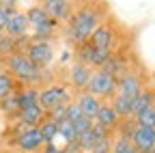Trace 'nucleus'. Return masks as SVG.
Returning a JSON list of instances; mask_svg holds the SVG:
<instances>
[{"mask_svg": "<svg viewBox=\"0 0 155 153\" xmlns=\"http://www.w3.org/2000/svg\"><path fill=\"white\" fill-rule=\"evenodd\" d=\"M104 24V7L97 2H86L82 7L73 9L71 17L67 20V24H63V37L65 43L71 45L73 50L84 45L91 35Z\"/></svg>", "mask_w": 155, "mask_h": 153, "instance_id": "f257e3e1", "label": "nucleus"}, {"mask_svg": "<svg viewBox=\"0 0 155 153\" xmlns=\"http://www.w3.org/2000/svg\"><path fill=\"white\" fill-rule=\"evenodd\" d=\"M86 43H91L93 48H99V50L114 52L116 43H119V35H116V30H114V26H112L110 22H104L99 28L91 35V39H88Z\"/></svg>", "mask_w": 155, "mask_h": 153, "instance_id": "1a4fd4ad", "label": "nucleus"}, {"mask_svg": "<svg viewBox=\"0 0 155 153\" xmlns=\"http://www.w3.org/2000/svg\"><path fill=\"white\" fill-rule=\"evenodd\" d=\"M2 35H5V32H2V30H0V37H2Z\"/></svg>", "mask_w": 155, "mask_h": 153, "instance_id": "7c9ffc66", "label": "nucleus"}, {"mask_svg": "<svg viewBox=\"0 0 155 153\" xmlns=\"http://www.w3.org/2000/svg\"><path fill=\"white\" fill-rule=\"evenodd\" d=\"M110 106L114 108V112L119 114L121 119H131L134 117V101L127 97H121V95H114L110 99Z\"/></svg>", "mask_w": 155, "mask_h": 153, "instance_id": "6ab92c4d", "label": "nucleus"}, {"mask_svg": "<svg viewBox=\"0 0 155 153\" xmlns=\"http://www.w3.org/2000/svg\"><path fill=\"white\" fill-rule=\"evenodd\" d=\"M131 145L136 147L138 153H151L155 149V129L136 125V129L131 134Z\"/></svg>", "mask_w": 155, "mask_h": 153, "instance_id": "4468645a", "label": "nucleus"}, {"mask_svg": "<svg viewBox=\"0 0 155 153\" xmlns=\"http://www.w3.org/2000/svg\"><path fill=\"white\" fill-rule=\"evenodd\" d=\"M15 145L19 151L24 153H41V149L45 147L43 136H41V129L39 127H28V129H17L15 134Z\"/></svg>", "mask_w": 155, "mask_h": 153, "instance_id": "0eeeda50", "label": "nucleus"}, {"mask_svg": "<svg viewBox=\"0 0 155 153\" xmlns=\"http://www.w3.org/2000/svg\"><path fill=\"white\" fill-rule=\"evenodd\" d=\"M39 129H41V136H43L45 145H54L56 142V138H58V121L48 117L41 125H39Z\"/></svg>", "mask_w": 155, "mask_h": 153, "instance_id": "5701e85b", "label": "nucleus"}, {"mask_svg": "<svg viewBox=\"0 0 155 153\" xmlns=\"http://www.w3.org/2000/svg\"><path fill=\"white\" fill-rule=\"evenodd\" d=\"M24 54L39 69H50V65L56 61V50H54V43H50V41H32L30 39Z\"/></svg>", "mask_w": 155, "mask_h": 153, "instance_id": "423d86ee", "label": "nucleus"}, {"mask_svg": "<svg viewBox=\"0 0 155 153\" xmlns=\"http://www.w3.org/2000/svg\"><path fill=\"white\" fill-rule=\"evenodd\" d=\"M93 123H95V125H99V127H104L106 131H110V134H112L116 127H119L121 117L114 112V108L110 106V101H104V104L99 106V110H97Z\"/></svg>", "mask_w": 155, "mask_h": 153, "instance_id": "2eb2a0df", "label": "nucleus"}, {"mask_svg": "<svg viewBox=\"0 0 155 153\" xmlns=\"http://www.w3.org/2000/svg\"><path fill=\"white\" fill-rule=\"evenodd\" d=\"M41 7L63 26L73 13V0H41Z\"/></svg>", "mask_w": 155, "mask_h": 153, "instance_id": "9b49d317", "label": "nucleus"}, {"mask_svg": "<svg viewBox=\"0 0 155 153\" xmlns=\"http://www.w3.org/2000/svg\"><path fill=\"white\" fill-rule=\"evenodd\" d=\"M91 153H93V151H91Z\"/></svg>", "mask_w": 155, "mask_h": 153, "instance_id": "2f4dec72", "label": "nucleus"}, {"mask_svg": "<svg viewBox=\"0 0 155 153\" xmlns=\"http://www.w3.org/2000/svg\"><path fill=\"white\" fill-rule=\"evenodd\" d=\"M19 88H22V84H19L9 71H5V69L0 71V99H5V97H9V95L17 93Z\"/></svg>", "mask_w": 155, "mask_h": 153, "instance_id": "aec40b11", "label": "nucleus"}, {"mask_svg": "<svg viewBox=\"0 0 155 153\" xmlns=\"http://www.w3.org/2000/svg\"><path fill=\"white\" fill-rule=\"evenodd\" d=\"M58 138H63V140H65V145H75V142H78V131H75V125H73L69 119L58 121Z\"/></svg>", "mask_w": 155, "mask_h": 153, "instance_id": "4be33fe9", "label": "nucleus"}, {"mask_svg": "<svg viewBox=\"0 0 155 153\" xmlns=\"http://www.w3.org/2000/svg\"><path fill=\"white\" fill-rule=\"evenodd\" d=\"M116 78H112L110 73H106L104 69H95L93 71V78L88 82V88L86 93L95 95V97H99L101 101H110L114 95H116Z\"/></svg>", "mask_w": 155, "mask_h": 153, "instance_id": "39448f33", "label": "nucleus"}, {"mask_svg": "<svg viewBox=\"0 0 155 153\" xmlns=\"http://www.w3.org/2000/svg\"><path fill=\"white\" fill-rule=\"evenodd\" d=\"M5 35L13 37V39H19V37H26V35H30V24H28L26 11H19V9H15V11L9 15L7 26H5Z\"/></svg>", "mask_w": 155, "mask_h": 153, "instance_id": "9d476101", "label": "nucleus"}, {"mask_svg": "<svg viewBox=\"0 0 155 153\" xmlns=\"http://www.w3.org/2000/svg\"><path fill=\"white\" fill-rule=\"evenodd\" d=\"M142 80H140V75H136V73H127L123 75V78L116 82V95H121V97H127V99H136L138 95L142 93Z\"/></svg>", "mask_w": 155, "mask_h": 153, "instance_id": "ddd939ff", "label": "nucleus"}, {"mask_svg": "<svg viewBox=\"0 0 155 153\" xmlns=\"http://www.w3.org/2000/svg\"><path fill=\"white\" fill-rule=\"evenodd\" d=\"M0 63H2L5 71H9L22 86L41 88V86L50 84V80H52L50 69H39L24 52H15V54L7 56V58H2Z\"/></svg>", "mask_w": 155, "mask_h": 153, "instance_id": "f03ea898", "label": "nucleus"}, {"mask_svg": "<svg viewBox=\"0 0 155 153\" xmlns=\"http://www.w3.org/2000/svg\"><path fill=\"white\" fill-rule=\"evenodd\" d=\"M15 52H17L15 39L9 37V35H2V37H0V61L7 58V56H11V54H15Z\"/></svg>", "mask_w": 155, "mask_h": 153, "instance_id": "a878e982", "label": "nucleus"}, {"mask_svg": "<svg viewBox=\"0 0 155 153\" xmlns=\"http://www.w3.org/2000/svg\"><path fill=\"white\" fill-rule=\"evenodd\" d=\"M15 9H9L5 2H0V30L5 32V26H7V20H9V15L13 13Z\"/></svg>", "mask_w": 155, "mask_h": 153, "instance_id": "c85d7f7f", "label": "nucleus"}, {"mask_svg": "<svg viewBox=\"0 0 155 153\" xmlns=\"http://www.w3.org/2000/svg\"><path fill=\"white\" fill-rule=\"evenodd\" d=\"M93 71H95V69H91L88 65H84V63H80V61H73V63L69 65L67 78H69V84L73 86V93H75V95H78V93H86L88 82H91V78H93Z\"/></svg>", "mask_w": 155, "mask_h": 153, "instance_id": "6e6552de", "label": "nucleus"}, {"mask_svg": "<svg viewBox=\"0 0 155 153\" xmlns=\"http://www.w3.org/2000/svg\"><path fill=\"white\" fill-rule=\"evenodd\" d=\"M0 112H2L5 117H7V119H13V121H15L17 112H19V101H17V93L9 95V97H5V99H0Z\"/></svg>", "mask_w": 155, "mask_h": 153, "instance_id": "b1692460", "label": "nucleus"}, {"mask_svg": "<svg viewBox=\"0 0 155 153\" xmlns=\"http://www.w3.org/2000/svg\"><path fill=\"white\" fill-rule=\"evenodd\" d=\"M151 106H155V93L151 88H142V93L134 99V117H138L140 112H144Z\"/></svg>", "mask_w": 155, "mask_h": 153, "instance_id": "412c9836", "label": "nucleus"}, {"mask_svg": "<svg viewBox=\"0 0 155 153\" xmlns=\"http://www.w3.org/2000/svg\"><path fill=\"white\" fill-rule=\"evenodd\" d=\"M134 119H136V123L142 125V127H151V129H155V106L147 108L144 112H140L138 117H134Z\"/></svg>", "mask_w": 155, "mask_h": 153, "instance_id": "bb28decb", "label": "nucleus"}, {"mask_svg": "<svg viewBox=\"0 0 155 153\" xmlns=\"http://www.w3.org/2000/svg\"><path fill=\"white\" fill-rule=\"evenodd\" d=\"M41 153H65V147H58L56 142H54V145H45V147L41 149Z\"/></svg>", "mask_w": 155, "mask_h": 153, "instance_id": "c756f323", "label": "nucleus"}, {"mask_svg": "<svg viewBox=\"0 0 155 153\" xmlns=\"http://www.w3.org/2000/svg\"><path fill=\"white\" fill-rule=\"evenodd\" d=\"M45 119H48V112L41 106H32L26 110H19L15 123H17V129H28V127H39Z\"/></svg>", "mask_w": 155, "mask_h": 153, "instance_id": "f8f14e48", "label": "nucleus"}, {"mask_svg": "<svg viewBox=\"0 0 155 153\" xmlns=\"http://www.w3.org/2000/svg\"><path fill=\"white\" fill-rule=\"evenodd\" d=\"M73 101V91L67 84H58V82H50L45 86L39 88V106H41L48 114L54 112L56 108L69 106Z\"/></svg>", "mask_w": 155, "mask_h": 153, "instance_id": "20e7f679", "label": "nucleus"}, {"mask_svg": "<svg viewBox=\"0 0 155 153\" xmlns=\"http://www.w3.org/2000/svg\"><path fill=\"white\" fill-rule=\"evenodd\" d=\"M106 73H110L112 78H116V80H121L123 75H127L129 73V67H127V61L123 58V54H112V58L101 67Z\"/></svg>", "mask_w": 155, "mask_h": 153, "instance_id": "f3484780", "label": "nucleus"}, {"mask_svg": "<svg viewBox=\"0 0 155 153\" xmlns=\"http://www.w3.org/2000/svg\"><path fill=\"white\" fill-rule=\"evenodd\" d=\"M26 17H28V24H30V39L32 41H50L52 43L56 39V32L61 30V24L41 5L28 7Z\"/></svg>", "mask_w": 155, "mask_h": 153, "instance_id": "7ed1b4c3", "label": "nucleus"}, {"mask_svg": "<svg viewBox=\"0 0 155 153\" xmlns=\"http://www.w3.org/2000/svg\"><path fill=\"white\" fill-rule=\"evenodd\" d=\"M84 117V114H82V110L80 108H78V104L75 101H71L69 106H67V119L71 121V123H75L78 119H82Z\"/></svg>", "mask_w": 155, "mask_h": 153, "instance_id": "cd10ccee", "label": "nucleus"}, {"mask_svg": "<svg viewBox=\"0 0 155 153\" xmlns=\"http://www.w3.org/2000/svg\"><path fill=\"white\" fill-rule=\"evenodd\" d=\"M17 101H19V110L39 106V88H35V86H22L17 91Z\"/></svg>", "mask_w": 155, "mask_h": 153, "instance_id": "a211bd4d", "label": "nucleus"}, {"mask_svg": "<svg viewBox=\"0 0 155 153\" xmlns=\"http://www.w3.org/2000/svg\"><path fill=\"white\" fill-rule=\"evenodd\" d=\"M110 153H138V151H136V147L131 145V138H127V136H116L114 142H112Z\"/></svg>", "mask_w": 155, "mask_h": 153, "instance_id": "393cba45", "label": "nucleus"}, {"mask_svg": "<svg viewBox=\"0 0 155 153\" xmlns=\"http://www.w3.org/2000/svg\"><path fill=\"white\" fill-rule=\"evenodd\" d=\"M73 101L78 104V108L82 110L84 117L91 119V121L95 119V114H97V110H99V106L104 104L99 97H95V95H91V93H78Z\"/></svg>", "mask_w": 155, "mask_h": 153, "instance_id": "dca6fc26", "label": "nucleus"}]
</instances>
